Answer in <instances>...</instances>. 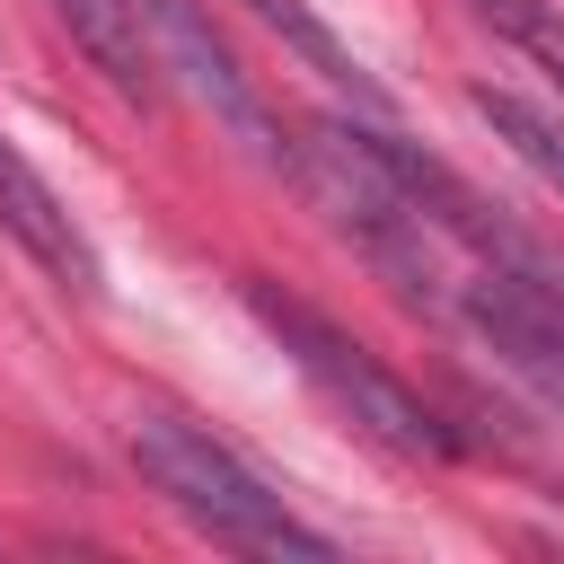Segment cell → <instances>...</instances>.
<instances>
[{
  "instance_id": "6da1fadb",
  "label": "cell",
  "mask_w": 564,
  "mask_h": 564,
  "mask_svg": "<svg viewBox=\"0 0 564 564\" xmlns=\"http://www.w3.org/2000/svg\"><path fill=\"white\" fill-rule=\"evenodd\" d=\"M238 300L256 308V326L291 352V370H300V379H308V388H317V397H326V405H335L370 449H388V458H405V467H423V458H449V449H458V441L441 432V414H432V405H423V397H414V388H405L370 344H352L335 317H317L308 300L273 291L264 273H247V282H238Z\"/></svg>"
},
{
  "instance_id": "7a4b0ae2",
  "label": "cell",
  "mask_w": 564,
  "mask_h": 564,
  "mask_svg": "<svg viewBox=\"0 0 564 564\" xmlns=\"http://www.w3.org/2000/svg\"><path fill=\"white\" fill-rule=\"evenodd\" d=\"M132 458H141V476H150L203 538H220V546H238V555H308V564L335 555L326 529H308L229 441H212V432L185 423V414H141V423H132Z\"/></svg>"
},
{
  "instance_id": "52a82bcc",
  "label": "cell",
  "mask_w": 564,
  "mask_h": 564,
  "mask_svg": "<svg viewBox=\"0 0 564 564\" xmlns=\"http://www.w3.org/2000/svg\"><path fill=\"white\" fill-rule=\"evenodd\" d=\"M467 106L502 132V150H511V159H529V167L564 194V123H555V115H538V106H529V97H511V88H467Z\"/></svg>"
},
{
  "instance_id": "8992f818",
  "label": "cell",
  "mask_w": 564,
  "mask_h": 564,
  "mask_svg": "<svg viewBox=\"0 0 564 564\" xmlns=\"http://www.w3.org/2000/svg\"><path fill=\"white\" fill-rule=\"evenodd\" d=\"M62 9V26L88 44V62L123 88V97H159V44H150V26H141V0H53Z\"/></svg>"
},
{
  "instance_id": "ba28073f",
  "label": "cell",
  "mask_w": 564,
  "mask_h": 564,
  "mask_svg": "<svg viewBox=\"0 0 564 564\" xmlns=\"http://www.w3.org/2000/svg\"><path fill=\"white\" fill-rule=\"evenodd\" d=\"M467 9H476L502 44H520V53L564 88V9H555V0H467Z\"/></svg>"
},
{
  "instance_id": "277c9868",
  "label": "cell",
  "mask_w": 564,
  "mask_h": 564,
  "mask_svg": "<svg viewBox=\"0 0 564 564\" xmlns=\"http://www.w3.org/2000/svg\"><path fill=\"white\" fill-rule=\"evenodd\" d=\"M441 317L467 326L529 397H546V405L564 414V308H555V300H538L529 282H511V273H494V264H458Z\"/></svg>"
},
{
  "instance_id": "3957f363",
  "label": "cell",
  "mask_w": 564,
  "mask_h": 564,
  "mask_svg": "<svg viewBox=\"0 0 564 564\" xmlns=\"http://www.w3.org/2000/svg\"><path fill=\"white\" fill-rule=\"evenodd\" d=\"M141 26H150V44H159V70H176L185 88H194V106L247 150V159H264V167H300V141L282 132V115L264 106V88L238 70V53L203 26V9L194 0H141Z\"/></svg>"
},
{
  "instance_id": "5b68a950",
  "label": "cell",
  "mask_w": 564,
  "mask_h": 564,
  "mask_svg": "<svg viewBox=\"0 0 564 564\" xmlns=\"http://www.w3.org/2000/svg\"><path fill=\"white\" fill-rule=\"evenodd\" d=\"M0 229H9V238H18L53 282H70L79 300H97V291H106V264H97L88 229L62 212V194L35 176V159H26L9 132H0Z\"/></svg>"
}]
</instances>
